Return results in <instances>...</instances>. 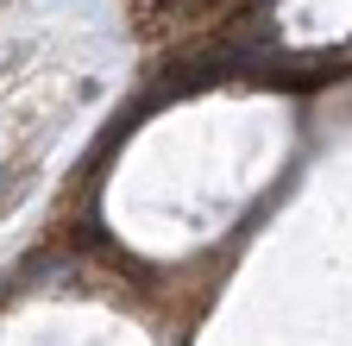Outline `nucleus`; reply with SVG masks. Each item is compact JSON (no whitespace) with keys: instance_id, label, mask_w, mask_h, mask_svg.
Here are the masks:
<instances>
[{"instance_id":"1","label":"nucleus","mask_w":352,"mask_h":346,"mask_svg":"<svg viewBox=\"0 0 352 346\" xmlns=\"http://www.w3.org/2000/svg\"><path fill=\"white\" fill-rule=\"evenodd\" d=\"M19 177H25V170H19V164H0V208H7V195L19 189Z\"/></svg>"},{"instance_id":"2","label":"nucleus","mask_w":352,"mask_h":346,"mask_svg":"<svg viewBox=\"0 0 352 346\" xmlns=\"http://www.w3.org/2000/svg\"><path fill=\"white\" fill-rule=\"evenodd\" d=\"M0 69H7V51H0Z\"/></svg>"}]
</instances>
